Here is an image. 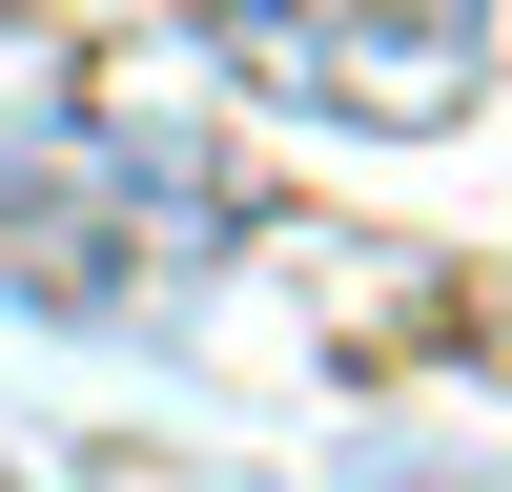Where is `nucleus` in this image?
<instances>
[{
    "mask_svg": "<svg viewBox=\"0 0 512 492\" xmlns=\"http://www.w3.org/2000/svg\"><path fill=\"white\" fill-rule=\"evenodd\" d=\"M349 492H472V472H431V451H349Z\"/></svg>",
    "mask_w": 512,
    "mask_h": 492,
    "instance_id": "f03ea898",
    "label": "nucleus"
},
{
    "mask_svg": "<svg viewBox=\"0 0 512 492\" xmlns=\"http://www.w3.org/2000/svg\"><path fill=\"white\" fill-rule=\"evenodd\" d=\"M205 41L287 103H349V123H451L492 82V21H205Z\"/></svg>",
    "mask_w": 512,
    "mask_h": 492,
    "instance_id": "f257e3e1",
    "label": "nucleus"
},
{
    "mask_svg": "<svg viewBox=\"0 0 512 492\" xmlns=\"http://www.w3.org/2000/svg\"><path fill=\"white\" fill-rule=\"evenodd\" d=\"M0 492H21V472H0Z\"/></svg>",
    "mask_w": 512,
    "mask_h": 492,
    "instance_id": "7ed1b4c3",
    "label": "nucleus"
}]
</instances>
